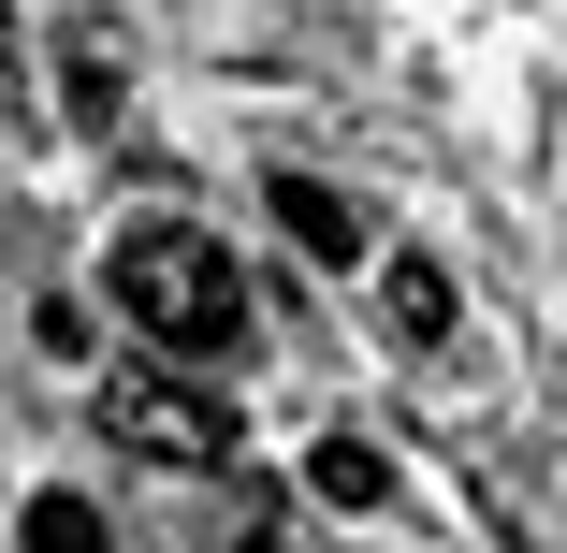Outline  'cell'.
Returning a JSON list of instances; mask_svg holds the SVG:
<instances>
[{
  "instance_id": "obj_1",
  "label": "cell",
  "mask_w": 567,
  "mask_h": 553,
  "mask_svg": "<svg viewBox=\"0 0 567 553\" xmlns=\"http://www.w3.org/2000/svg\"><path fill=\"white\" fill-rule=\"evenodd\" d=\"M102 291H117V320L146 350H175V365H218L248 336V277H234L218 234H189V218H132V234L102 248Z\"/></svg>"
},
{
  "instance_id": "obj_7",
  "label": "cell",
  "mask_w": 567,
  "mask_h": 553,
  "mask_svg": "<svg viewBox=\"0 0 567 553\" xmlns=\"http://www.w3.org/2000/svg\"><path fill=\"white\" fill-rule=\"evenodd\" d=\"M16 553H102V510L87 495H30L16 510Z\"/></svg>"
},
{
  "instance_id": "obj_6",
  "label": "cell",
  "mask_w": 567,
  "mask_h": 553,
  "mask_svg": "<svg viewBox=\"0 0 567 553\" xmlns=\"http://www.w3.org/2000/svg\"><path fill=\"white\" fill-rule=\"evenodd\" d=\"M306 495H320V510H379V495H393L379 437H320V452H306Z\"/></svg>"
},
{
  "instance_id": "obj_5",
  "label": "cell",
  "mask_w": 567,
  "mask_h": 553,
  "mask_svg": "<svg viewBox=\"0 0 567 553\" xmlns=\"http://www.w3.org/2000/svg\"><path fill=\"white\" fill-rule=\"evenodd\" d=\"M379 320H393V350H436L451 320H466V306H451V263L436 248H393L379 263Z\"/></svg>"
},
{
  "instance_id": "obj_9",
  "label": "cell",
  "mask_w": 567,
  "mask_h": 553,
  "mask_svg": "<svg viewBox=\"0 0 567 553\" xmlns=\"http://www.w3.org/2000/svg\"><path fill=\"white\" fill-rule=\"evenodd\" d=\"M262 553H291V539H262Z\"/></svg>"
},
{
  "instance_id": "obj_2",
  "label": "cell",
  "mask_w": 567,
  "mask_h": 553,
  "mask_svg": "<svg viewBox=\"0 0 567 553\" xmlns=\"http://www.w3.org/2000/svg\"><path fill=\"white\" fill-rule=\"evenodd\" d=\"M102 437H117L132 467H234V393L175 379V365H117L102 379Z\"/></svg>"
},
{
  "instance_id": "obj_3",
  "label": "cell",
  "mask_w": 567,
  "mask_h": 553,
  "mask_svg": "<svg viewBox=\"0 0 567 553\" xmlns=\"http://www.w3.org/2000/svg\"><path fill=\"white\" fill-rule=\"evenodd\" d=\"M262 204H277V234H291L320 277H350V263H364V204H350V190H320L306 161H277V175H262Z\"/></svg>"
},
{
  "instance_id": "obj_8",
  "label": "cell",
  "mask_w": 567,
  "mask_h": 553,
  "mask_svg": "<svg viewBox=\"0 0 567 553\" xmlns=\"http://www.w3.org/2000/svg\"><path fill=\"white\" fill-rule=\"evenodd\" d=\"M30 102V30H16V0H0V117Z\"/></svg>"
},
{
  "instance_id": "obj_4",
  "label": "cell",
  "mask_w": 567,
  "mask_h": 553,
  "mask_svg": "<svg viewBox=\"0 0 567 553\" xmlns=\"http://www.w3.org/2000/svg\"><path fill=\"white\" fill-rule=\"evenodd\" d=\"M117 102H132V30H117V16H73V30H59V117L102 132Z\"/></svg>"
}]
</instances>
